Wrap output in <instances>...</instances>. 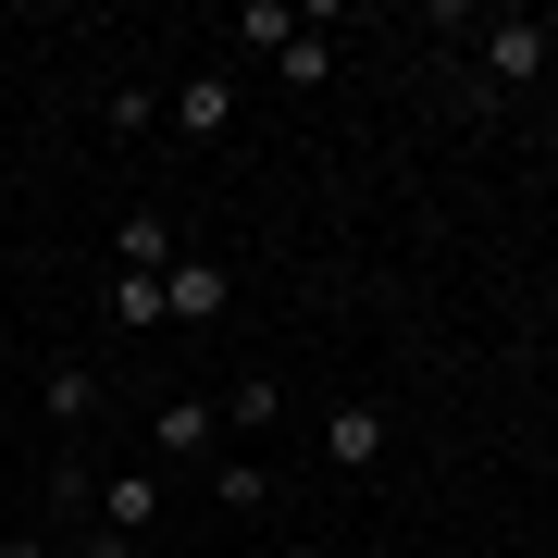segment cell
<instances>
[{
    "label": "cell",
    "mask_w": 558,
    "mask_h": 558,
    "mask_svg": "<svg viewBox=\"0 0 558 558\" xmlns=\"http://www.w3.org/2000/svg\"><path fill=\"white\" fill-rule=\"evenodd\" d=\"M100 124H112V137H149V124H161V100H149V87H137V75H124V87H112V100H100Z\"/></svg>",
    "instance_id": "4fadbf2b"
},
{
    "label": "cell",
    "mask_w": 558,
    "mask_h": 558,
    "mask_svg": "<svg viewBox=\"0 0 558 558\" xmlns=\"http://www.w3.org/2000/svg\"><path fill=\"white\" fill-rule=\"evenodd\" d=\"M223 447V398H161L149 410V472H199Z\"/></svg>",
    "instance_id": "7a4b0ae2"
},
{
    "label": "cell",
    "mask_w": 558,
    "mask_h": 558,
    "mask_svg": "<svg viewBox=\"0 0 558 558\" xmlns=\"http://www.w3.org/2000/svg\"><path fill=\"white\" fill-rule=\"evenodd\" d=\"M149 521H161V472H149V459H137V472H100V534L137 546Z\"/></svg>",
    "instance_id": "8992f818"
},
{
    "label": "cell",
    "mask_w": 558,
    "mask_h": 558,
    "mask_svg": "<svg viewBox=\"0 0 558 558\" xmlns=\"http://www.w3.org/2000/svg\"><path fill=\"white\" fill-rule=\"evenodd\" d=\"M286 38H299V13H286V0H248V13H236V50H248V62H274Z\"/></svg>",
    "instance_id": "8fae6325"
},
{
    "label": "cell",
    "mask_w": 558,
    "mask_h": 558,
    "mask_svg": "<svg viewBox=\"0 0 558 558\" xmlns=\"http://www.w3.org/2000/svg\"><path fill=\"white\" fill-rule=\"evenodd\" d=\"M75 558H137V546H124V534H75Z\"/></svg>",
    "instance_id": "5bb4252c"
},
{
    "label": "cell",
    "mask_w": 558,
    "mask_h": 558,
    "mask_svg": "<svg viewBox=\"0 0 558 558\" xmlns=\"http://www.w3.org/2000/svg\"><path fill=\"white\" fill-rule=\"evenodd\" d=\"M546 62H558L546 13H497V25H484V87H497V100H521V87H534Z\"/></svg>",
    "instance_id": "6da1fadb"
},
{
    "label": "cell",
    "mask_w": 558,
    "mask_h": 558,
    "mask_svg": "<svg viewBox=\"0 0 558 558\" xmlns=\"http://www.w3.org/2000/svg\"><path fill=\"white\" fill-rule=\"evenodd\" d=\"M174 260H186V248H174L161 211H124V223H112V274H174Z\"/></svg>",
    "instance_id": "ba28073f"
},
{
    "label": "cell",
    "mask_w": 558,
    "mask_h": 558,
    "mask_svg": "<svg viewBox=\"0 0 558 558\" xmlns=\"http://www.w3.org/2000/svg\"><path fill=\"white\" fill-rule=\"evenodd\" d=\"M112 336H161V274H112Z\"/></svg>",
    "instance_id": "30bf717a"
},
{
    "label": "cell",
    "mask_w": 558,
    "mask_h": 558,
    "mask_svg": "<svg viewBox=\"0 0 558 558\" xmlns=\"http://www.w3.org/2000/svg\"><path fill=\"white\" fill-rule=\"evenodd\" d=\"M286 558H323V546H286Z\"/></svg>",
    "instance_id": "9a60e30c"
},
{
    "label": "cell",
    "mask_w": 558,
    "mask_h": 558,
    "mask_svg": "<svg viewBox=\"0 0 558 558\" xmlns=\"http://www.w3.org/2000/svg\"><path fill=\"white\" fill-rule=\"evenodd\" d=\"M223 311H236V274H223L211 248H186L174 274H161V323H186V336H211Z\"/></svg>",
    "instance_id": "3957f363"
},
{
    "label": "cell",
    "mask_w": 558,
    "mask_h": 558,
    "mask_svg": "<svg viewBox=\"0 0 558 558\" xmlns=\"http://www.w3.org/2000/svg\"><path fill=\"white\" fill-rule=\"evenodd\" d=\"M38 410H50V435H87V410H100V373H87V360H50V373H38Z\"/></svg>",
    "instance_id": "52a82bcc"
},
{
    "label": "cell",
    "mask_w": 558,
    "mask_h": 558,
    "mask_svg": "<svg viewBox=\"0 0 558 558\" xmlns=\"http://www.w3.org/2000/svg\"><path fill=\"white\" fill-rule=\"evenodd\" d=\"M161 112H174V137H223V124H236V75H223V62H199V75H186Z\"/></svg>",
    "instance_id": "277c9868"
},
{
    "label": "cell",
    "mask_w": 558,
    "mask_h": 558,
    "mask_svg": "<svg viewBox=\"0 0 558 558\" xmlns=\"http://www.w3.org/2000/svg\"><path fill=\"white\" fill-rule=\"evenodd\" d=\"M323 459H336V472H373V459H385V410L373 398H336V410H323Z\"/></svg>",
    "instance_id": "5b68a950"
},
{
    "label": "cell",
    "mask_w": 558,
    "mask_h": 558,
    "mask_svg": "<svg viewBox=\"0 0 558 558\" xmlns=\"http://www.w3.org/2000/svg\"><path fill=\"white\" fill-rule=\"evenodd\" d=\"M211 509H274V472H260V459H211Z\"/></svg>",
    "instance_id": "9c48e42d"
},
{
    "label": "cell",
    "mask_w": 558,
    "mask_h": 558,
    "mask_svg": "<svg viewBox=\"0 0 558 558\" xmlns=\"http://www.w3.org/2000/svg\"><path fill=\"white\" fill-rule=\"evenodd\" d=\"M274 75H286V87H323V75H336V38H311V25H299V38L274 50Z\"/></svg>",
    "instance_id": "7c38bea8"
}]
</instances>
